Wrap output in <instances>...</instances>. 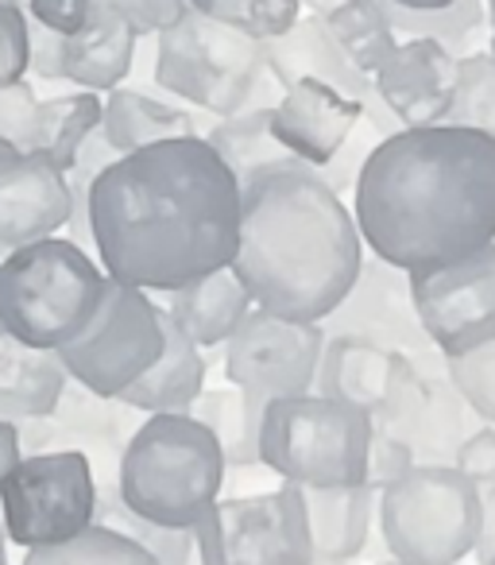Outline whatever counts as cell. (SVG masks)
Instances as JSON below:
<instances>
[{
	"mask_svg": "<svg viewBox=\"0 0 495 565\" xmlns=\"http://www.w3.org/2000/svg\"><path fill=\"white\" fill-rule=\"evenodd\" d=\"M361 259L353 210L314 167L283 159L240 182V241L228 267L260 310L322 322L353 287Z\"/></svg>",
	"mask_w": 495,
	"mask_h": 565,
	"instance_id": "3",
	"label": "cell"
},
{
	"mask_svg": "<svg viewBox=\"0 0 495 565\" xmlns=\"http://www.w3.org/2000/svg\"><path fill=\"white\" fill-rule=\"evenodd\" d=\"M364 113V102L325 86V82L302 78L283 89L271 105V136L291 159L306 167H325L348 140Z\"/></svg>",
	"mask_w": 495,
	"mask_h": 565,
	"instance_id": "19",
	"label": "cell"
},
{
	"mask_svg": "<svg viewBox=\"0 0 495 565\" xmlns=\"http://www.w3.org/2000/svg\"><path fill=\"white\" fill-rule=\"evenodd\" d=\"M480 565H495V554H492V557H487V562H480Z\"/></svg>",
	"mask_w": 495,
	"mask_h": 565,
	"instance_id": "53",
	"label": "cell"
},
{
	"mask_svg": "<svg viewBox=\"0 0 495 565\" xmlns=\"http://www.w3.org/2000/svg\"><path fill=\"white\" fill-rule=\"evenodd\" d=\"M190 534L202 565H310L314 557L302 488L287 480L276 492L217 500Z\"/></svg>",
	"mask_w": 495,
	"mask_h": 565,
	"instance_id": "10",
	"label": "cell"
},
{
	"mask_svg": "<svg viewBox=\"0 0 495 565\" xmlns=\"http://www.w3.org/2000/svg\"><path fill=\"white\" fill-rule=\"evenodd\" d=\"M391 4L410 9V12H433V9H445V4H453V0H391Z\"/></svg>",
	"mask_w": 495,
	"mask_h": 565,
	"instance_id": "47",
	"label": "cell"
},
{
	"mask_svg": "<svg viewBox=\"0 0 495 565\" xmlns=\"http://www.w3.org/2000/svg\"><path fill=\"white\" fill-rule=\"evenodd\" d=\"M202 136L228 163L236 182H244L248 174L260 171V167L291 159L279 148L276 136H271V105H248V109L233 113V117H217L209 125V132H202Z\"/></svg>",
	"mask_w": 495,
	"mask_h": 565,
	"instance_id": "28",
	"label": "cell"
},
{
	"mask_svg": "<svg viewBox=\"0 0 495 565\" xmlns=\"http://www.w3.org/2000/svg\"><path fill=\"white\" fill-rule=\"evenodd\" d=\"M101 132L117 148V156H128L136 148H148L159 140H179V136H202L197 132L194 113L182 105H171L163 97H151L143 89L117 86L101 97Z\"/></svg>",
	"mask_w": 495,
	"mask_h": 565,
	"instance_id": "27",
	"label": "cell"
},
{
	"mask_svg": "<svg viewBox=\"0 0 495 565\" xmlns=\"http://www.w3.org/2000/svg\"><path fill=\"white\" fill-rule=\"evenodd\" d=\"M376 500L379 492L368 480L364 484H337V488H302L314 554L341 557V562L361 557L372 534Z\"/></svg>",
	"mask_w": 495,
	"mask_h": 565,
	"instance_id": "25",
	"label": "cell"
},
{
	"mask_svg": "<svg viewBox=\"0 0 495 565\" xmlns=\"http://www.w3.org/2000/svg\"><path fill=\"white\" fill-rule=\"evenodd\" d=\"M190 415L217 438L228 469H256L260 465V446H256L260 423L248 415V403L233 384L213 387V392L202 387V395L190 403Z\"/></svg>",
	"mask_w": 495,
	"mask_h": 565,
	"instance_id": "30",
	"label": "cell"
},
{
	"mask_svg": "<svg viewBox=\"0 0 495 565\" xmlns=\"http://www.w3.org/2000/svg\"><path fill=\"white\" fill-rule=\"evenodd\" d=\"M487 20H492V43H487V55L495 58V0H487Z\"/></svg>",
	"mask_w": 495,
	"mask_h": 565,
	"instance_id": "49",
	"label": "cell"
},
{
	"mask_svg": "<svg viewBox=\"0 0 495 565\" xmlns=\"http://www.w3.org/2000/svg\"><path fill=\"white\" fill-rule=\"evenodd\" d=\"M484 418L449 384V376H418L395 411L372 430L391 434L415 454V465H453V454Z\"/></svg>",
	"mask_w": 495,
	"mask_h": 565,
	"instance_id": "17",
	"label": "cell"
},
{
	"mask_svg": "<svg viewBox=\"0 0 495 565\" xmlns=\"http://www.w3.org/2000/svg\"><path fill=\"white\" fill-rule=\"evenodd\" d=\"M325 333L318 322H291L271 310L252 307L225 341V380L244 395L248 415L260 423L271 399L314 392Z\"/></svg>",
	"mask_w": 495,
	"mask_h": 565,
	"instance_id": "12",
	"label": "cell"
},
{
	"mask_svg": "<svg viewBox=\"0 0 495 565\" xmlns=\"http://www.w3.org/2000/svg\"><path fill=\"white\" fill-rule=\"evenodd\" d=\"M28 78V12L0 4V86Z\"/></svg>",
	"mask_w": 495,
	"mask_h": 565,
	"instance_id": "41",
	"label": "cell"
},
{
	"mask_svg": "<svg viewBox=\"0 0 495 565\" xmlns=\"http://www.w3.org/2000/svg\"><path fill=\"white\" fill-rule=\"evenodd\" d=\"M379 9L387 12L395 35H402V40H438L456 58H461L464 43L476 40V32L484 28V0H453V4L433 12H410L391 4V0H379Z\"/></svg>",
	"mask_w": 495,
	"mask_h": 565,
	"instance_id": "32",
	"label": "cell"
},
{
	"mask_svg": "<svg viewBox=\"0 0 495 565\" xmlns=\"http://www.w3.org/2000/svg\"><path fill=\"white\" fill-rule=\"evenodd\" d=\"M74 194L66 171L43 156L0 163V252L58 236L71 225Z\"/></svg>",
	"mask_w": 495,
	"mask_h": 565,
	"instance_id": "20",
	"label": "cell"
},
{
	"mask_svg": "<svg viewBox=\"0 0 495 565\" xmlns=\"http://www.w3.org/2000/svg\"><path fill=\"white\" fill-rule=\"evenodd\" d=\"M410 465H415V454H410L399 438L372 430V441H368V484L376 488V492H384L391 480H399Z\"/></svg>",
	"mask_w": 495,
	"mask_h": 565,
	"instance_id": "43",
	"label": "cell"
},
{
	"mask_svg": "<svg viewBox=\"0 0 495 565\" xmlns=\"http://www.w3.org/2000/svg\"><path fill=\"white\" fill-rule=\"evenodd\" d=\"M205 353L166 318L163 310V353L155 356L140 380L117 395L125 407L140 411V415H166V411H190V403L202 395L205 387Z\"/></svg>",
	"mask_w": 495,
	"mask_h": 565,
	"instance_id": "23",
	"label": "cell"
},
{
	"mask_svg": "<svg viewBox=\"0 0 495 565\" xmlns=\"http://www.w3.org/2000/svg\"><path fill=\"white\" fill-rule=\"evenodd\" d=\"M456 55L438 40H402L372 74V89L402 128L441 125L453 105Z\"/></svg>",
	"mask_w": 495,
	"mask_h": 565,
	"instance_id": "18",
	"label": "cell"
},
{
	"mask_svg": "<svg viewBox=\"0 0 495 565\" xmlns=\"http://www.w3.org/2000/svg\"><path fill=\"white\" fill-rule=\"evenodd\" d=\"M228 465L217 438L190 411L143 415L117 465V495L128 511L171 531L194 523L220 500Z\"/></svg>",
	"mask_w": 495,
	"mask_h": 565,
	"instance_id": "4",
	"label": "cell"
},
{
	"mask_svg": "<svg viewBox=\"0 0 495 565\" xmlns=\"http://www.w3.org/2000/svg\"><path fill=\"white\" fill-rule=\"evenodd\" d=\"M163 353V307L140 287L109 279L94 322L58 349L66 376L94 395L117 399Z\"/></svg>",
	"mask_w": 495,
	"mask_h": 565,
	"instance_id": "11",
	"label": "cell"
},
{
	"mask_svg": "<svg viewBox=\"0 0 495 565\" xmlns=\"http://www.w3.org/2000/svg\"><path fill=\"white\" fill-rule=\"evenodd\" d=\"M453 469L469 477V484L480 492V500L495 492V423H480L469 438L456 446Z\"/></svg>",
	"mask_w": 495,
	"mask_h": 565,
	"instance_id": "39",
	"label": "cell"
},
{
	"mask_svg": "<svg viewBox=\"0 0 495 565\" xmlns=\"http://www.w3.org/2000/svg\"><path fill=\"white\" fill-rule=\"evenodd\" d=\"M40 156V97L32 82L0 86V163Z\"/></svg>",
	"mask_w": 495,
	"mask_h": 565,
	"instance_id": "37",
	"label": "cell"
},
{
	"mask_svg": "<svg viewBox=\"0 0 495 565\" xmlns=\"http://www.w3.org/2000/svg\"><path fill=\"white\" fill-rule=\"evenodd\" d=\"M136 426H140V411L125 407L120 399L94 395L89 387L66 380L55 407L43 418L17 423V430H20V449H24V454L74 449V454L89 457L97 484H117L120 454H125Z\"/></svg>",
	"mask_w": 495,
	"mask_h": 565,
	"instance_id": "15",
	"label": "cell"
},
{
	"mask_svg": "<svg viewBox=\"0 0 495 565\" xmlns=\"http://www.w3.org/2000/svg\"><path fill=\"white\" fill-rule=\"evenodd\" d=\"M136 43L140 40L125 20L94 4V20L78 35H63V82L89 94H109L132 71Z\"/></svg>",
	"mask_w": 495,
	"mask_h": 565,
	"instance_id": "24",
	"label": "cell"
},
{
	"mask_svg": "<svg viewBox=\"0 0 495 565\" xmlns=\"http://www.w3.org/2000/svg\"><path fill=\"white\" fill-rule=\"evenodd\" d=\"M422 372L407 356L391 353V349L368 345V341H356V338H325L314 392L341 403H353L376 426L379 418L391 415L395 403L407 395V387Z\"/></svg>",
	"mask_w": 495,
	"mask_h": 565,
	"instance_id": "16",
	"label": "cell"
},
{
	"mask_svg": "<svg viewBox=\"0 0 495 565\" xmlns=\"http://www.w3.org/2000/svg\"><path fill=\"white\" fill-rule=\"evenodd\" d=\"M97 526H109V531L132 539L136 546L148 550L159 565L194 562V534L171 531V526H159V523H151V519L128 511L117 495V484H97Z\"/></svg>",
	"mask_w": 495,
	"mask_h": 565,
	"instance_id": "33",
	"label": "cell"
},
{
	"mask_svg": "<svg viewBox=\"0 0 495 565\" xmlns=\"http://www.w3.org/2000/svg\"><path fill=\"white\" fill-rule=\"evenodd\" d=\"M94 128H101V94L74 89V94L40 102V156L58 171H71L74 156Z\"/></svg>",
	"mask_w": 495,
	"mask_h": 565,
	"instance_id": "31",
	"label": "cell"
},
{
	"mask_svg": "<svg viewBox=\"0 0 495 565\" xmlns=\"http://www.w3.org/2000/svg\"><path fill=\"white\" fill-rule=\"evenodd\" d=\"M252 307V295L244 291L233 267H217L202 279L182 282L179 291H166L163 310L197 349H220Z\"/></svg>",
	"mask_w": 495,
	"mask_h": 565,
	"instance_id": "22",
	"label": "cell"
},
{
	"mask_svg": "<svg viewBox=\"0 0 495 565\" xmlns=\"http://www.w3.org/2000/svg\"><path fill=\"white\" fill-rule=\"evenodd\" d=\"M310 565H348V562H341V557H325V554H314V557H310Z\"/></svg>",
	"mask_w": 495,
	"mask_h": 565,
	"instance_id": "50",
	"label": "cell"
},
{
	"mask_svg": "<svg viewBox=\"0 0 495 565\" xmlns=\"http://www.w3.org/2000/svg\"><path fill=\"white\" fill-rule=\"evenodd\" d=\"M28 20L55 35H78L94 20V0H28Z\"/></svg>",
	"mask_w": 495,
	"mask_h": 565,
	"instance_id": "42",
	"label": "cell"
},
{
	"mask_svg": "<svg viewBox=\"0 0 495 565\" xmlns=\"http://www.w3.org/2000/svg\"><path fill=\"white\" fill-rule=\"evenodd\" d=\"M318 326L325 338H356L368 345L391 349V353L407 356L422 376H445V356L433 349L415 315L407 271H399L379 256L361 259V271H356L345 299Z\"/></svg>",
	"mask_w": 495,
	"mask_h": 565,
	"instance_id": "14",
	"label": "cell"
},
{
	"mask_svg": "<svg viewBox=\"0 0 495 565\" xmlns=\"http://www.w3.org/2000/svg\"><path fill=\"white\" fill-rule=\"evenodd\" d=\"M379 534L410 565H456L476 550L484 500L453 465H410L379 492Z\"/></svg>",
	"mask_w": 495,
	"mask_h": 565,
	"instance_id": "7",
	"label": "cell"
},
{
	"mask_svg": "<svg viewBox=\"0 0 495 565\" xmlns=\"http://www.w3.org/2000/svg\"><path fill=\"white\" fill-rule=\"evenodd\" d=\"M263 71L279 82V86H294L302 78L325 82V86L341 89V94L356 97V102H368L376 89L372 78H364L348 55L341 51V43L330 35L322 17H299L283 35L276 40H263Z\"/></svg>",
	"mask_w": 495,
	"mask_h": 565,
	"instance_id": "21",
	"label": "cell"
},
{
	"mask_svg": "<svg viewBox=\"0 0 495 565\" xmlns=\"http://www.w3.org/2000/svg\"><path fill=\"white\" fill-rule=\"evenodd\" d=\"M441 125H461L495 136V58L487 51L456 58L453 105Z\"/></svg>",
	"mask_w": 495,
	"mask_h": 565,
	"instance_id": "35",
	"label": "cell"
},
{
	"mask_svg": "<svg viewBox=\"0 0 495 565\" xmlns=\"http://www.w3.org/2000/svg\"><path fill=\"white\" fill-rule=\"evenodd\" d=\"M376 565H410V562H399V557H387V562H376Z\"/></svg>",
	"mask_w": 495,
	"mask_h": 565,
	"instance_id": "52",
	"label": "cell"
},
{
	"mask_svg": "<svg viewBox=\"0 0 495 565\" xmlns=\"http://www.w3.org/2000/svg\"><path fill=\"white\" fill-rule=\"evenodd\" d=\"M28 74L43 82L63 78V35L47 32L35 20H28Z\"/></svg>",
	"mask_w": 495,
	"mask_h": 565,
	"instance_id": "44",
	"label": "cell"
},
{
	"mask_svg": "<svg viewBox=\"0 0 495 565\" xmlns=\"http://www.w3.org/2000/svg\"><path fill=\"white\" fill-rule=\"evenodd\" d=\"M445 376L484 423H495V341L464 356H449Z\"/></svg>",
	"mask_w": 495,
	"mask_h": 565,
	"instance_id": "38",
	"label": "cell"
},
{
	"mask_svg": "<svg viewBox=\"0 0 495 565\" xmlns=\"http://www.w3.org/2000/svg\"><path fill=\"white\" fill-rule=\"evenodd\" d=\"M20 565H159V562L143 546H136L132 539L94 523L89 531H82L71 542L24 550V562Z\"/></svg>",
	"mask_w": 495,
	"mask_h": 565,
	"instance_id": "34",
	"label": "cell"
},
{
	"mask_svg": "<svg viewBox=\"0 0 495 565\" xmlns=\"http://www.w3.org/2000/svg\"><path fill=\"white\" fill-rule=\"evenodd\" d=\"M410 302L441 356H464L495 341V248L469 252L453 264L407 271Z\"/></svg>",
	"mask_w": 495,
	"mask_h": 565,
	"instance_id": "13",
	"label": "cell"
},
{
	"mask_svg": "<svg viewBox=\"0 0 495 565\" xmlns=\"http://www.w3.org/2000/svg\"><path fill=\"white\" fill-rule=\"evenodd\" d=\"M0 4H12V9H28V0H0Z\"/></svg>",
	"mask_w": 495,
	"mask_h": 565,
	"instance_id": "51",
	"label": "cell"
},
{
	"mask_svg": "<svg viewBox=\"0 0 495 565\" xmlns=\"http://www.w3.org/2000/svg\"><path fill=\"white\" fill-rule=\"evenodd\" d=\"M105 287V267L71 236L12 248L0 259V330L58 353L94 322Z\"/></svg>",
	"mask_w": 495,
	"mask_h": 565,
	"instance_id": "5",
	"label": "cell"
},
{
	"mask_svg": "<svg viewBox=\"0 0 495 565\" xmlns=\"http://www.w3.org/2000/svg\"><path fill=\"white\" fill-rule=\"evenodd\" d=\"M0 523L12 546L43 550L97 523V477L86 454H24L0 484Z\"/></svg>",
	"mask_w": 495,
	"mask_h": 565,
	"instance_id": "9",
	"label": "cell"
},
{
	"mask_svg": "<svg viewBox=\"0 0 495 565\" xmlns=\"http://www.w3.org/2000/svg\"><path fill=\"white\" fill-rule=\"evenodd\" d=\"M353 221L399 271L453 264L495 236V136L461 125L384 136L353 182Z\"/></svg>",
	"mask_w": 495,
	"mask_h": 565,
	"instance_id": "2",
	"label": "cell"
},
{
	"mask_svg": "<svg viewBox=\"0 0 495 565\" xmlns=\"http://www.w3.org/2000/svg\"><path fill=\"white\" fill-rule=\"evenodd\" d=\"M89 236L105 275L140 291L228 267L240 241V182L205 136L117 156L89 186Z\"/></svg>",
	"mask_w": 495,
	"mask_h": 565,
	"instance_id": "1",
	"label": "cell"
},
{
	"mask_svg": "<svg viewBox=\"0 0 495 565\" xmlns=\"http://www.w3.org/2000/svg\"><path fill=\"white\" fill-rule=\"evenodd\" d=\"M263 74L260 40L194 9L155 35V82L213 120L260 105Z\"/></svg>",
	"mask_w": 495,
	"mask_h": 565,
	"instance_id": "8",
	"label": "cell"
},
{
	"mask_svg": "<svg viewBox=\"0 0 495 565\" xmlns=\"http://www.w3.org/2000/svg\"><path fill=\"white\" fill-rule=\"evenodd\" d=\"M492 248H495V236H492Z\"/></svg>",
	"mask_w": 495,
	"mask_h": 565,
	"instance_id": "54",
	"label": "cell"
},
{
	"mask_svg": "<svg viewBox=\"0 0 495 565\" xmlns=\"http://www.w3.org/2000/svg\"><path fill=\"white\" fill-rule=\"evenodd\" d=\"M66 369L58 353L35 349L0 330V418L28 423L43 418L66 387Z\"/></svg>",
	"mask_w": 495,
	"mask_h": 565,
	"instance_id": "26",
	"label": "cell"
},
{
	"mask_svg": "<svg viewBox=\"0 0 495 565\" xmlns=\"http://www.w3.org/2000/svg\"><path fill=\"white\" fill-rule=\"evenodd\" d=\"M476 562H487L495 554V492L484 500V523H480V539H476Z\"/></svg>",
	"mask_w": 495,
	"mask_h": 565,
	"instance_id": "46",
	"label": "cell"
},
{
	"mask_svg": "<svg viewBox=\"0 0 495 565\" xmlns=\"http://www.w3.org/2000/svg\"><path fill=\"white\" fill-rule=\"evenodd\" d=\"M101 9H109L112 17H120L136 32V40L143 35H159L163 28H171L182 12L190 9L186 0H94Z\"/></svg>",
	"mask_w": 495,
	"mask_h": 565,
	"instance_id": "40",
	"label": "cell"
},
{
	"mask_svg": "<svg viewBox=\"0 0 495 565\" xmlns=\"http://www.w3.org/2000/svg\"><path fill=\"white\" fill-rule=\"evenodd\" d=\"M20 457H24V449H20L17 423H4V418H0V484H4V477L17 469Z\"/></svg>",
	"mask_w": 495,
	"mask_h": 565,
	"instance_id": "45",
	"label": "cell"
},
{
	"mask_svg": "<svg viewBox=\"0 0 495 565\" xmlns=\"http://www.w3.org/2000/svg\"><path fill=\"white\" fill-rule=\"evenodd\" d=\"M372 423L353 403L330 395L271 399L260 415V465L299 488H337L368 480Z\"/></svg>",
	"mask_w": 495,
	"mask_h": 565,
	"instance_id": "6",
	"label": "cell"
},
{
	"mask_svg": "<svg viewBox=\"0 0 495 565\" xmlns=\"http://www.w3.org/2000/svg\"><path fill=\"white\" fill-rule=\"evenodd\" d=\"M186 4L260 43L283 35L302 17V0H186Z\"/></svg>",
	"mask_w": 495,
	"mask_h": 565,
	"instance_id": "36",
	"label": "cell"
},
{
	"mask_svg": "<svg viewBox=\"0 0 495 565\" xmlns=\"http://www.w3.org/2000/svg\"><path fill=\"white\" fill-rule=\"evenodd\" d=\"M9 546H12V542H9V534H4V523H0V565H12L9 562Z\"/></svg>",
	"mask_w": 495,
	"mask_h": 565,
	"instance_id": "48",
	"label": "cell"
},
{
	"mask_svg": "<svg viewBox=\"0 0 495 565\" xmlns=\"http://www.w3.org/2000/svg\"><path fill=\"white\" fill-rule=\"evenodd\" d=\"M322 20L364 78H372L399 47V35H395L387 12L379 9V0H341L337 9H330Z\"/></svg>",
	"mask_w": 495,
	"mask_h": 565,
	"instance_id": "29",
	"label": "cell"
}]
</instances>
